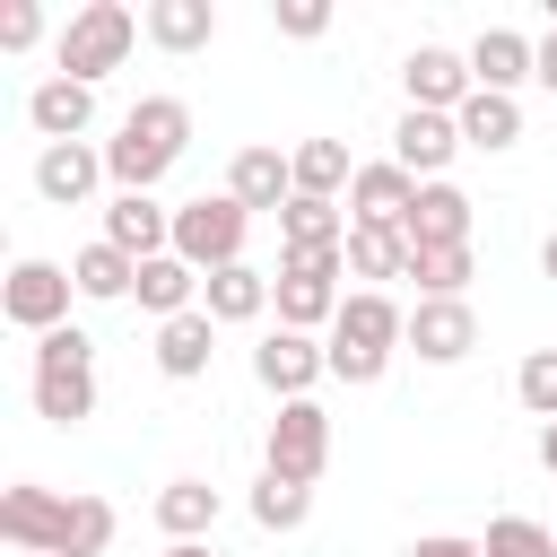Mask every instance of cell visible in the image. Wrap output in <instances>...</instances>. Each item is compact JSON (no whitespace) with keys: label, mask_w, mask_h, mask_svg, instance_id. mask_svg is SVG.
Masks as SVG:
<instances>
[{"label":"cell","mask_w":557,"mask_h":557,"mask_svg":"<svg viewBox=\"0 0 557 557\" xmlns=\"http://www.w3.org/2000/svg\"><path fill=\"white\" fill-rule=\"evenodd\" d=\"M244 235H252V209L226 200V191H200V200L174 209V252H183L200 278H209V270H235V261H244Z\"/></svg>","instance_id":"52a82bcc"},{"label":"cell","mask_w":557,"mask_h":557,"mask_svg":"<svg viewBox=\"0 0 557 557\" xmlns=\"http://www.w3.org/2000/svg\"><path fill=\"white\" fill-rule=\"evenodd\" d=\"M479 548H487V557H557V531H548V522H531V513H496Z\"/></svg>","instance_id":"836d02e7"},{"label":"cell","mask_w":557,"mask_h":557,"mask_svg":"<svg viewBox=\"0 0 557 557\" xmlns=\"http://www.w3.org/2000/svg\"><path fill=\"white\" fill-rule=\"evenodd\" d=\"M453 122H461V148H479V157L522 148V96H487V87H479V96H470Z\"/></svg>","instance_id":"484cf974"},{"label":"cell","mask_w":557,"mask_h":557,"mask_svg":"<svg viewBox=\"0 0 557 557\" xmlns=\"http://www.w3.org/2000/svg\"><path fill=\"white\" fill-rule=\"evenodd\" d=\"M339 244H348V209L339 200H305L296 191L278 209V252H339Z\"/></svg>","instance_id":"4316f807"},{"label":"cell","mask_w":557,"mask_h":557,"mask_svg":"<svg viewBox=\"0 0 557 557\" xmlns=\"http://www.w3.org/2000/svg\"><path fill=\"white\" fill-rule=\"evenodd\" d=\"M400 87H409V104H418V113H461V104L479 96L470 52H453V44H418V52L400 61Z\"/></svg>","instance_id":"8fae6325"},{"label":"cell","mask_w":557,"mask_h":557,"mask_svg":"<svg viewBox=\"0 0 557 557\" xmlns=\"http://www.w3.org/2000/svg\"><path fill=\"white\" fill-rule=\"evenodd\" d=\"M409 200H418V174H409V165H392V157L357 165V183H348V218H357V226H400V218H409Z\"/></svg>","instance_id":"ac0fdd59"},{"label":"cell","mask_w":557,"mask_h":557,"mask_svg":"<svg viewBox=\"0 0 557 557\" xmlns=\"http://www.w3.org/2000/svg\"><path fill=\"white\" fill-rule=\"evenodd\" d=\"M409 278H418V296H470L479 261H470V244H426V252H409Z\"/></svg>","instance_id":"4dcf8cb0"},{"label":"cell","mask_w":557,"mask_h":557,"mask_svg":"<svg viewBox=\"0 0 557 557\" xmlns=\"http://www.w3.org/2000/svg\"><path fill=\"white\" fill-rule=\"evenodd\" d=\"M348 278H366V287H383V278H409V235L400 226H357L348 218Z\"/></svg>","instance_id":"83f0119b"},{"label":"cell","mask_w":557,"mask_h":557,"mask_svg":"<svg viewBox=\"0 0 557 557\" xmlns=\"http://www.w3.org/2000/svg\"><path fill=\"white\" fill-rule=\"evenodd\" d=\"M540 270H548V278H557V235H548V244H540Z\"/></svg>","instance_id":"60d3db41"},{"label":"cell","mask_w":557,"mask_h":557,"mask_svg":"<svg viewBox=\"0 0 557 557\" xmlns=\"http://www.w3.org/2000/svg\"><path fill=\"white\" fill-rule=\"evenodd\" d=\"M70 296H78V278H70L61 261H35V252L9 261V278H0V313H9L17 331H35V339L70 322Z\"/></svg>","instance_id":"9c48e42d"},{"label":"cell","mask_w":557,"mask_h":557,"mask_svg":"<svg viewBox=\"0 0 557 557\" xmlns=\"http://www.w3.org/2000/svg\"><path fill=\"white\" fill-rule=\"evenodd\" d=\"M200 313H209L218 331H235V322H261V313H270V270H252V261H235V270H209V287H200Z\"/></svg>","instance_id":"7402d4cb"},{"label":"cell","mask_w":557,"mask_h":557,"mask_svg":"<svg viewBox=\"0 0 557 557\" xmlns=\"http://www.w3.org/2000/svg\"><path fill=\"white\" fill-rule=\"evenodd\" d=\"M44 44V9L35 0H0V52H35Z\"/></svg>","instance_id":"d590c367"},{"label":"cell","mask_w":557,"mask_h":557,"mask_svg":"<svg viewBox=\"0 0 557 557\" xmlns=\"http://www.w3.org/2000/svg\"><path fill=\"white\" fill-rule=\"evenodd\" d=\"M261 470H278V479H296V487H313V479L331 470V409H322V400H278L270 444H261Z\"/></svg>","instance_id":"ba28073f"},{"label":"cell","mask_w":557,"mask_h":557,"mask_svg":"<svg viewBox=\"0 0 557 557\" xmlns=\"http://www.w3.org/2000/svg\"><path fill=\"white\" fill-rule=\"evenodd\" d=\"M531 35H513V26H487L479 44H470V78L487 87V96H522V78H531Z\"/></svg>","instance_id":"cb8c5ba5"},{"label":"cell","mask_w":557,"mask_h":557,"mask_svg":"<svg viewBox=\"0 0 557 557\" xmlns=\"http://www.w3.org/2000/svg\"><path fill=\"white\" fill-rule=\"evenodd\" d=\"M26 122H35V139H44V148L87 139V131H96V87H78V78H44V87L26 96Z\"/></svg>","instance_id":"2e32d148"},{"label":"cell","mask_w":557,"mask_h":557,"mask_svg":"<svg viewBox=\"0 0 557 557\" xmlns=\"http://www.w3.org/2000/svg\"><path fill=\"white\" fill-rule=\"evenodd\" d=\"M400 235H409V252H426V244H470V191H461V183H418Z\"/></svg>","instance_id":"d6986e66"},{"label":"cell","mask_w":557,"mask_h":557,"mask_svg":"<svg viewBox=\"0 0 557 557\" xmlns=\"http://www.w3.org/2000/svg\"><path fill=\"white\" fill-rule=\"evenodd\" d=\"M513 400H522L540 426H557V348H531V357L513 366Z\"/></svg>","instance_id":"d6a6232c"},{"label":"cell","mask_w":557,"mask_h":557,"mask_svg":"<svg viewBox=\"0 0 557 557\" xmlns=\"http://www.w3.org/2000/svg\"><path fill=\"white\" fill-rule=\"evenodd\" d=\"M322 374H331V348H322L313 331H261V348H252V383H261L270 400H313Z\"/></svg>","instance_id":"30bf717a"},{"label":"cell","mask_w":557,"mask_h":557,"mask_svg":"<svg viewBox=\"0 0 557 557\" xmlns=\"http://www.w3.org/2000/svg\"><path fill=\"white\" fill-rule=\"evenodd\" d=\"M183 148H191V104H183V96H139V104L122 113V131L104 139V174H113L122 191H157V183L183 165Z\"/></svg>","instance_id":"7a4b0ae2"},{"label":"cell","mask_w":557,"mask_h":557,"mask_svg":"<svg viewBox=\"0 0 557 557\" xmlns=\"http://www.w3.org/2000/svg\"><path fill=\"white\" fill-rule=\"evenodd\" d=\"M548 531H557V522H548Z\"/></svg>","instance_id":"b9f144b4"},{"label":"cell","mask_w":557,"mask_h":557,"mask_svg":"<svg viewBox=\"0 0 557 557\" xmlns=\"http://www.w3.org/2000/svg\"><path fill=\"white\" fill-rule=\"evenodd\" d=\"M305 513H313V487H296V479H278V470L252 479V522H261V531H305Z\"/></svg>","instance_id":"1f68e13d"},{"label":"cell","mask_w":557,"mask_h":557,"mask_svg":"<svg viewBox=\"0 0 557 557\" xmlns=\"http://www.w3.org/2000/svg\"><path fill=\"white\" fill-rule=\"evenodd\" d=\"M322 348H331V383H383L392 374V357L409 348V305H392L383 287H357L348 305H339V322L322 331Z\"/></svg>","instance_id":"3957f363"},{"label":"cell","mask_w":557,"mask_h":557,"mask_svg":"<svg viewBox=\"0 0 557 557\" xmlns=\"http://www.w3.org/2000/svg\"><path fill=\"white\" fill-rule=\"evenodd\" d=\"M453 157H461V122L453 113H400L392 122V165H409L418 183H453Z\"/></svg>","instance_id":"4fadbf2b"},{"label":"cell","mask_w":557,"mask_h":557,"mask_svg":"<svg viewBox=\"0 0 557 557\" xmlns=\"http://www.w3.org/2000/svg\"><path fill=\"white\" fill-rule=\"evenodd\" d=\"M104 244H122L131 261H157V252H174V209L157 191H113L104 200Z\"/></svg>","instance_id":"9a60e30c"},{"label":"cell","mask_w":557,"mask_h":557,"mask_svg":"<svg viewBox=\"0 0 557 557\" xmlns=\"http://www.w3.org/2000/svg\"><path fill=\"white\" fill-rule=\"evenodd\" d=\"M540 470L557 479V426H540Z\"/></svg>","instance_id":"f35d334b"},{"label":"cell","mask_w":557,"mask_h":557,"mask_svg":"<svg viewBox=\"0 0 557 557\" xmlns=\"http://www.w3.org/2000/svg\"><path fill=\"white\" fill-rule=\"evenodd\" d=\"M200 287H209V278H200L183 252H157V261H139V287H131V296H139V313L174 322V313H200Z\"/></svg>","instance_id":"44dd1931"},{"label":"cell","mask_w":557,"mask_h":557,"mask_svg":"<svg viewBox=\"0 0 557 557\" xmlns=\"http://www.w3.org/2000/svg\"><path fill=\"white\" fill-rule=\"evenodd\" d=\"M409 557H487V548H479V540H461V531H426Z\"/></svg>","instance_id":"8d00e7d4"},{"label":"cell","mask_w":557,"mask_h":557,"mask_svg":"<svg viewBox=\"0 0 557 557\" xmlns=\"http://www.w3.org/2000/svg\"><path fill=\"white\" fill-rule=\"evenodd\" d=\"M26 383H35V418H52V426H87V418H96V339H87L78 322L44 331Z\"/></svg>","instance_id":"277c9868"},{"label":"cell","mask_w":557,"mask_h":557,"mask_svg":"<svg viewBox=\"0 0 557 557\" xmlns=\"http://www.w3.org/2000/svg\"><path fill=\"white\" fill-rule=\"evenodd\" d=\"M148 26L122 9V0H87V9H70V26L52 35V78H78V87H96L104 70H122L131 61V44H139Z\"/></svg>","instance_id":"5b68a950"},{"label":"cell","mask_w":557,"mask_h":557,"mask_svg":"<svg viewBox=\"0 0 557 557\" xmlns=\"http://www.w3.org/2000/svg\"><path fill=\"white\" fill-rule=\"evenodd\" d=\"M218 505H226V496H218L209 479H165V487H157V531H165L174 548H183V540H209V531H218Z\"/></svg>","instance_id":"d4e9b609"},{"label":"cell","mask_w":557,"mask_h":557,"mask_svg":"<svg viewBox=\"0 0 557 557\" xmlns=\"http://www.w3.org/2000/svg\"><path fill=\"white\" fill-rule=\"evenodd\" d=\"M139 26H148L157 52H209L218 44V0H148Z\"/></svg>","instance_id":"ffe728a7"},{"label":"cell","mask_w":557,"mask_h":557,"mask_svg":"<svg viewBox=\"0 0 557 557\" xmlns=\"http://www.w3.org/2000/svg\"><path fill=\"white\" fill-rule=\"evenodd\" d=\"M209 357H218V322H209V313H174V322H157V374H165V383H200Z\"/></svg>","instance_id":"603a6c76"},{"label":"cell","mask_w":557,"mask_h":557,"mask_svg":"<svg viewBox=\"0 0 557 557\" xmlns=\"http://www.w3.org/2000/svg\"><path fill=\"white\" fill-rule=\"evenodd\" d=\"M270 26H278L287 44H313V35H331V9H322V0H270Z\"/></svg>","instance_id":"e575fe53"},{"label":"cell","mask_w":557,"mask_h":557,"mask_svg":"<svg viewBox=\"0 0 557 557\" xmlns=\"http://www.w3.org/2000/svg\"><path fill=\"white\" fill-rule=\"evenodd\" d=\"M165 557H218V548H209V540H183V548H165Z\"/></svg>","instance_id":"ab89813d"},{"label":"cell","mask_w":557,"mask_h":557,"mask_svg":"<svg viewBox=\"0 0 557 557\" xmlns=\"http://www.w3.org/2000/svg\"><path fill=\"white\" fill-rule=\"evenodd\" d=\"M0 540L17 557H104L113 505L104 496H52V487L17 479V487H0Z\"/></svg>","instance_id":"6da1fadb"},{"label":"cell","mask_w":557,"mask_h":557,"mask_svg":"<svg viewBox=\"0 0 557 557\" xmlns=\"http://www.w3.org/2000/svg\"><path fill=\"white\" fill-rule=\"evenodd\" d=\"M96 183H104V148H87V139L35 148V191H44L52 209H78V200H87Z\"/></svg>","instance_id":"e0dca14e"},{"label":"cell","mask_w":557,"mask_h":557,"mask_svg":"<svg viewBox=\"0 0 557 557\" xmlns=\"http://www.w3.org/2000/svg\"><path fill=\"white\" fill-rule=\"evenodd\" d=\"M287 165H296V191H305V200H339V191L357 183V165H348L339 139H296Z\"/></svg>","instance_id":"f546056e"},{"label":"cell","mask_w":557,"mask_h":557,"mask_svg":"<svg viewBox=\"0 0 557 557\" xmlns=\"http://www.w3.org/2000/svg\"><path fill=\"white\" fill-rule=\"evenodd\" d=\"M226 200H244L252 218H261V209L278 218V209L296 200V165H287V148H270V139L235 148V157H226Z\"/></svg>","instance_id":"5bb4252c"},{"label":"cell","mask_w":557,"mask_h":557,"mask_svg":"<svg viewBox=\"0 0 557 557\" xmlns=\"http://www.w3.org/2000/svg\"><path fill=\"white\" fill-rule=\"evenodd\" d=\"M409 348H418V366H461V357L479 348L470 296H418V305H409Z\"/></svg>","instance_id":"7c38bea8"},{"label":"cell","mask_w":557,"mask_h":557,"mask_svg":"<svg viewBox=\"0 0 557 557\" xmlns=\"http://www.w3.org/2000/svg\"><path fill=\"white\" fill-rule=\"evenodd\" d=\"M531 78H540V87H548V96H557V26H548V35H540V52H531Z\"/></svg>","instance_id":"74e56055"},{"label":"cell","mask_w":557,"mask_h":557,"mask_svg":"<svg viewBox=\"0 0 557 557\" xmlns=\"http://www.w3.org/2000/svg\"><path fill=\"white\" fill-rule=\"evenodd\" d=\"M348 252H278L270 270V305H278V331H331L339 305H348Z\"/></svg>","instance_id":"8992f818"},{"label":"cell","mask_w":557,"mask_h":557,"mask_svg":"<svg viewBox=\"0 0 557 557\" xmlns=\"http://www.w3.org/2000/svg\"><path fill=\"white\" fill-rule=\"evenodd\" d=\"M70 278H78V296H87V305H122V296L139 287V261H131L122 244H104V235H96L87 252H70Z\"/></svg>","instance_id":"f1b7e54d"}]
</instances>
